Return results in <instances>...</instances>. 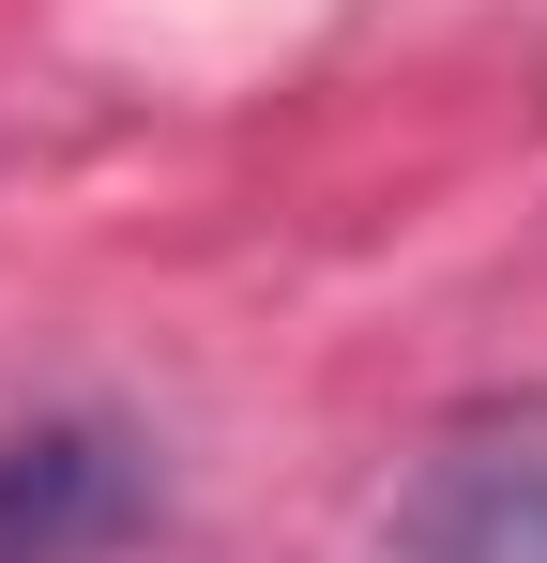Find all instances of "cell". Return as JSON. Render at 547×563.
<instances>
[{"label":"cell","mask_w":547,"mask_h":563,"mask_svg":"<svg viewBox=\"0 0 547 563\" xmlns=\"http://www.w3.org/2000/svg\"><path fill=\"white\" fill-rule=\"evenodd\" d=\"M153 518V457L107 411H46L0 427V563H107Z\"/></svg>","instance_id":"cell-2"},{"label":"cell","mask_w":547,"mask_h":563,"mask_svg":"<svg viewBox=\"0 0 547 563\" xmlns=\"http://www.w3.org/2000/svg\"><path fill=\"white\" fill-rule=\"evenodd\" d=\"M380 563H547V396L456 411L426 442V472L395 487Z\"/></svg>","instance_id":"cell-1"}]
</instances>
